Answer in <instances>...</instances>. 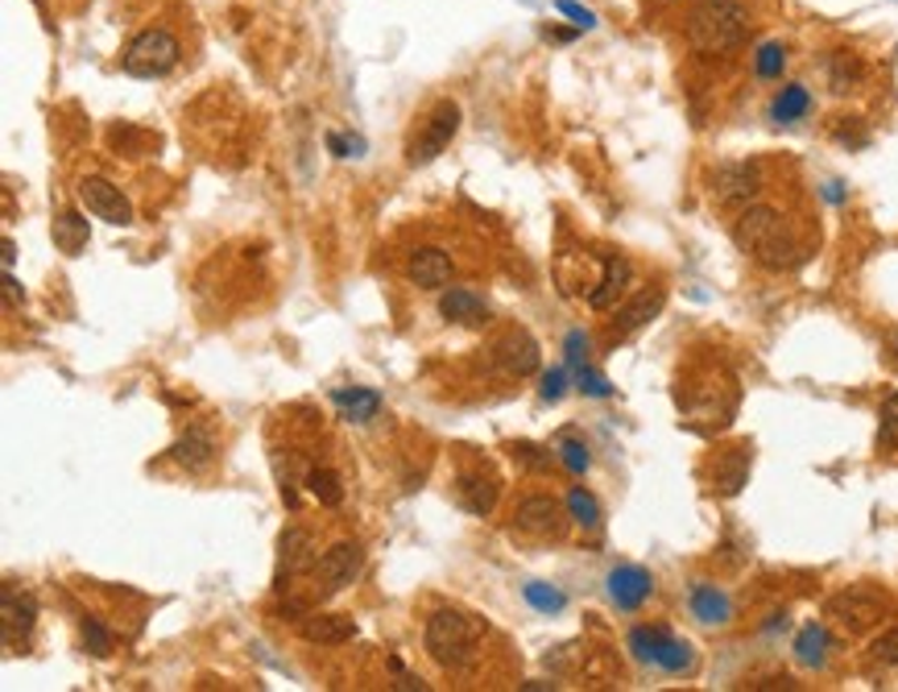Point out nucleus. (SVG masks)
I'll return each mask as SVG.
<instances>
[{
  "instance_id": "f257e3e1",
  "label": "nucleus",
  "mask_w": 898,
  "mask_h": 692,
  "mask_svg": "<svg viewBox=\"0 0 898 692\" xmlns=\"http://www.w3.org/2000/svg\"><path fill=\"white\" fill-rule=\"evenodd\" d=\"M733 241H737V249H742L749 261H758L762 270L782 274V270L799 266L796 233H791V225L782 220V212L766 208V204H749V208H742V216L733 220Z\"/></svg>"
},
{
  "instance_id": "f03ea898",
  "label": "nucleus",
  "mask_w": 898,
  "mask_h": 692,
  "mask_svg": "<svg viewBox=\"0 0 898 692\" xmlns=\"http://www.w3.org/2000/svg\"><path fill=\"white\" fill-rule=\"evenodd\" d=\"M749 37V13L742 0H695L688 18V42L700 54H729Z\"/></svg>"
},
{
  "instance_id": "7ed1b4c3",
  "label": "nucleus",
  "mask_w": 898,
  "mask_h": 692,
  "mask_svg": "<svg viewBox=\"0 0 898 692\" xmlns=\"http://www.w3.org/2000/svg\"><path fill=\"white\" fill-rule=\"evenodd\" d=\"M485 639V618H476L468 609H452L443 606L426 618V630H423V642H426V656L435 659L440 668H464L473 663L476 656V642Z\"/></svg>"
},
{
  "instance_id": "20e7f679",
  "label": "nucleus",
  "mask_w": 898,
  "mask_h": 692,
  "mask_svg": "<svg viewBox=\"0 0 898 692\" xmlns=\"http://www.w3.org/2000/svg\"><path fill=\"white\" fill-rule=\"evenodd\" d=\"M178 54H183L178 51V37L162 30V25H153V30H141L125 46L120 67H125V75H137V79H162V75L178 67Z\"/></svg>"
},
{
  "instance_id": "39448f33",
  "label": "nucleus",
  "mask_w": 898,
  "mask_h": 692,
  "mask_svg": "<svg viewBox=\"0 0 898 692\" xmlns=\"http://www.w3.org/2000/svg\"><path fill=\"white\" fill-rule=\"evenodd\" d=\"M829 618H836L848 635H865L886 618V597L874 585H848L829 602Z\"/></svg>"
},
{
  "instance_id": "423d86ee",
  "label": "nucleus",
  "mask_w": 898,
  "mask_h": 692,
  "mask_svg": "<svg viewBox=\"0 0 898 692\" xmlns=\"http://www.w3.org/2000/svg\"><path fill=\"white\" fill-rule=\"evenodd\" d=\"M459 133V105L456 100H440L431 108V117L423 121V133L407 145V162L410 166H426L452 145V138Z\"/></svg>"
},
{
  "instance_id": "0eeeda50",
  "label": "nucleus",
  "mask_w": 898,
  "mask_h": 692,
  "mask_svg": "<svg viewBox=\"0 0 898 692\" xmlns=\"http://www.w3.org/2000/svg\"><path fill=\"white\" fill-rule=\"evenodd\" d=\"M360 572H365V548H360L356 539H339V543H332V548L320 555V564H315L320 597H336V593H344Z\"/></svg>"
},
{
  "instance_id": "6e6552de",
  "label": "nucleus",
  "mask_w": 898,
  "mask_h": 692,
  "mask_svg": "<svg viewBox=\"0 0 898 692\" xmlns=\"http://www.w3.org/2000/svg\"><path fill=\"white\" fill-rule=\"evenodd\" d=\"M567 510H563L551 494H526L522 502L513 506V527L522 536H534V539H563L567 531Z\"/></svg>"
},
{
  "instance_id": "1a4fd4ad",
  "label": "nucleus",
  "mask_w": 898,
  "mask_h": 692,
  "mask_svg": "<svg viewBox=\"0 0 898 692\" xmlns=\"http://www.w3.org/2000/svg\"><path fill=\"white\" fill-rule=\"evenodd\" d=\"M79 204H84L96 220H104V225H117V228L133 225V204H129V195H125L117 183L100 179V174L79 179Z\"/></svg>"
},
{
  "instance_id": "9d476101",
  "label": "nucleus",
  "mask_w": 898,
  "mask_h": 692,
  "mask_svg": "<svg viewBox=\"0 0 898 692\" xmlns=\"http://www.w3.org/2000/svg\"><path fill=\"white\" fill-rule=\"evenodd\" d=\"M489 361H493V369H497L501 378H530V374H539L543 353H539V340H534L530 332L513 328L489 348Z\"/></svg>"
},
{
  "instance_id": "9b49d317",
  "label": "nucleus",
  "mask_w": 898,
  "mask_h": 692,
  "mask_svg": "<svg viewBox=\"0 0 898 692\" xmlns=\"http://www.w3.org/2000/svg\"><path fill=\"white\" fill-rule=\"evenodd\" d=\"M758 183H762L758 162H725L712 171V199L721 208H749L758 195Z\"/></svg>"
},
{
  "instance_id": "f8f14e48",
  "label": "nucleus",
  "mask_w": 898,
  "mask_h": 692,
  "mask_svg": "<svg viewBox=\"0 0 898 692\" xmlns=\"http://www.w3.org/2000/svg\"><path fill=\"white\" fill-rule=\"evenodd\" d=\"M497 498H501V477H497L489 465L459 468V477H456L459 510H468L476 519H489L493 510H497Z\"/></svg>"
},
{
  "instance_id": "ddd939ff",
  "label": "nucleus",
  "mask_w": 898,
  "mask_h": 692,
  "mask_svg": "<svg viewBox=\"0 0 898 692\" xmlns=\"http://www.w3.org/2000/svg\"><path fill=\"white\" fill-rule=\"evenodd\" d=\"M315 564H320V552H315L311 531H303V527H286V531L278 536V576H273V588L282 593L286 581L303 576V572H315Z\"/></svg>"
},
{
  "instance_id": "4468645a",
  "label": "nucleus",
  "mask_w": 898,
  "mask_h": 692,
  "mask_svg": "<svg viewBox=\"0 0 898 692\" xmlns=\"http://www.w3.org/2000/svg\"><path fill=\"white\" fill-rule=\"evenodd\" d=\"M605 593H609V602L617 609L634 614V609H642L646 597L654 593V576L646 569H638V564H617V569L605 576Z\"/></svg>"
},
{
  "instance_id": "2eb2a0df",
  "label": "nucleus",
  "mask_w": 898,
  "mask_h": 692,
  "mask_svg": "<svg viewBox=\"0 0 898 692\" xmlns=\"http://www.w3.org/2000/svg\"><path fill=\"white\" fill-rule=\"evenodd\" d=\"M34 623H37L34 593H18V585L0 588V626H4V647H18V642L30 639Z\"/></svg>"
},
{
  "instance_id": "dca6fc26",
  "label": "nucleus",
  "mask_w": 898,
  "mask_h": 692,
  "mask_svg": "<svg viewBox=\"0 0 898 692\" xmlns=\"http://www.w3.org/2000/svg\"><path fill=\"white\" fill-rule=\"evenodd\" d=\"M601 266H605V274H601V282L588 291V307H593V312H613V307L626 299L629 282H634V266H629L621 253H605Z\"/></svg>"
},
{
  "instance_id": "f3484780",
  "label": "nucleus",
  "mask_w": 898,
  "mask_h": 692,
  "mask_svg": "<svg viewBox=\"0 0 898 692\" xmlns=\"http://www.w3.org/2000/svg\"><path fill=\"white\" fill-rule=\"evenodd\" d=\"M662 303H667V291H662V286H646V291H638L629 303H621V307H617L613 336H634V332H642L650 320H659Z\"/></svg>"
},
{
  "instance_id": "a211bd4d",
  "label": "nucleus",
  "mask_w": 898,
  "mask_h": 692,
  "mask_svg": "<svg viewBox=\"0 0 898 692\" xmlns=\"http://www.w3.org/2000/svg\"><path fill=\"white\" fill-rule=\"evenodd\" d=\"M407 278L419 291H443V286L452 282V258H447L443 249H435V245H423V249L410 253Z\"/></svg>"
},
{
  "instance_id": "6ab92c4d",
  "label": "nucleus",
  "mask_w": 898,
  "mask_h": 692,
  "mask_svg": "<svg viewBox=\"0 0 898 692\" xmlns=\"http://www.w3.org/2000/svg\"><path fill=\"white\" fill-rule=\"evenodd\" d=\"M749 465H754V452L749 444H737V448L721 452L716 465H712V489L725 494V498H737L749 482Z\"/></svg>"
},
{
  "instance_id": "aec40b11",
  "label": "nucleus",
  "mask_w": 898,
  "mask_h": 692,
  "mask_svg": "<svg viewBox=\"0 0 898 692\" xmlns=\"http://www.w3.org/2000/svg\"><path fill=\"white\" fill-rule=\"evenodd\" d=\"M216 435L207 432V428H187V432L174 440V448H170V456H174V465L187 468V473H204V468H212V461H216Z\"/></svg>"
},
{
  "instance_id": "412c9836",
  "label": "nucleus",
  "mask_w": 898,
  "mask_h": 692,
  "mask_svg": "<svg viewBox=\"0 0 898 692\" xmlns=\"http://www.w3.org/2000/svg\"><path fill=\"white\" fill-rule=\"evenodd\" d=\"M299 635L315 647H344L356 639V623L348 614H306L299 618Z\"/></svg>"
},
{
  "instance_id": "4be33fe9",
  "label": "nucleus",
  "mask_w": 898,
  "mask_h": 692,
  "mask_svg": "<svg viewBox=\"0 0 898 692\" xmlns=\"http://www.w3.org/2000/svg\"><path fill=\"white\" fill-rule=\"evenodd\" d=\"M440 315L447 324H459V328H480V324H489V303L476 291L452 286V291L440 294Z\"/></svg>"
},
{
  "instance_id": "5701e85b",
  "label": "nucleus",
  "mask_w": 898,
  "mask_h": 692,
  "mask_svg": "<svg viewBox=\"0 0 898 692\" xmlns=\"http://www.w3.org/2000/svg\"><path fill=\"white\" fill-rule=\"evenodd\" d=\"M332 402H336L339 419L356 423V428L374 423L381 415V407H386V399L377 390H369V386H339V390H332Z\"/></svg>"
},
{
  "instance_id": "b1692460",
  "label": "nucleus",
  "mask_w": 898,
  "mask_h": 692,
  "mask_svg": "<svg viewBox=\"0 0 898 692\" xmlns=\"http://www.w3.org/2000/svg\"><path fill=\"white\" fill-rule=\"evenodd\" d=\"M692 614L700 618L704 626H725L733 618V602H729V593L725 588H716V585H692Z\"/></svg>"
},
{
  "instance_id": "393cba45",
  "label": "nucleus",
  "mask_w": 898,
  "mask_h": 692,
  "mask_svg": "<svg viewBox=\"0 0 898 692\" xmlns=\"http://www.w3.org/2000/svg\"><path fill=\"white\" fill-rule=\"evenodd\" d=\"M51 237L54 245H58V253H67V258H79L87 249V241H91V228H87V220L79 216V212H58L51 225Z\"/></svg>"
},
{
  "instance_id": "a878e982",
  "label": "nucleus",
  "mask_w": 898,
  "mask_h": 692,
  "mask_svg": "<svg viewBox=\"0 0 898 692\" xmlns=\"http://www.w3.org/2000/svg\"><path fill=\"white\" fill-rule=\"evenodd\" d=\"M808 112H812V91L803 84H787L779 96L770 100V121L775 125H796L803 121Z\"/></svg>"
},
{
  "instance_id": "bb28decb",
  "label": "nucleus",
  "mask_w": 898,
  "mask_h": 692,
  "mask_svg": "<svg viewBox=\"0 0 898 692\" xmlns=\"http://www.w3.org/2000/svg\"><path fill=\"white\" fill-rule=\"evenodd\" d=\"M865 79V63L853 51H832L829 54V84L836 96H848L853 87Z\"/></svg>"
},
{
  "instance_id": "cd10ccee",
  "label": "nucleus",
  "mask_w": 898,
  "mask_h": 692,
  "mask_svg": "<svg viewBox=\"0 0 898 692\" xmlns=\"http://www.w3.org/2000/svg\"><path fill=\"white\" fill-rule=\"evenodd\" d=\"M829 647H832V639L820 623H808L796 635V659L803 663V668H824V663H829Z\"/></svg>"
},
{
  "instance_id": "c85d7f7f",
  "label": "nucleus",
  "mask_w": 898,
  "mask_h": 692,
  "mask_svg": "<svg viewBox=\"0 0 898 692\" xmlns=\"http://www.w3.org/2000/svg\"><path fill=\"white\" fill-rule=\"evenodd\" d=\"M654 668H662V672H671V675L692 672V668H695V647L688 639H675V635L667 630V635H662V642H659V651H654Z\"/></svg>"
},
{
  "instance_id": "c756f323",
  "label": "nucleus",
  "mask_w": 898,
  "mask_h": 692,
  "mask_svg": "<svg viewBox=\"0 0 898 692\" xmlns=\"http://www.w3.org/2000/svg\"><path fill=\"white\" fill-rule=\"evenodd\" d=\"M306 494L320 506H327V510L344 506V482H339L336 468H320V465L306 468Z\"/></svg>"
},
{
  "instance_id": "7c9ffc66",
  "label": "nucleus",
  "mask_w": 898,
  "mask_h": 692,
  "mask_svg": "<svg viewBox=\"0 0 898 692\" xmlns=\"http://www.w3.org/2000/svg\"><path fill=\"white\" fill-rule=\"evenodd\" d=\"M509 456L518 461V465L526 468V473H551L555 468V461H560V452L555 448H543V444H530V440H518V444H509Z\"/></svg>"
},
{
  "instance_id": "2f4dec72",
  "label": "nucleus",
  "mask_w": 898,
  "mask_h": 692,
  "mask_svg": "<svg viewBox=\"0 0 898 692\" xmlns=\"http://www.w3.org/2000/svg\"><path fill=\"white\" fill-rule=\"evenodd\" d=\"M567 515H572V522L584 527V531H596V527H601V502H596L584 485H572V489H567Z\"/></svg>"
},
{
  "instance_id": "473e14b6",
  "label": "nucleus",
  "mask_w": 898,
  "mask_h": 692,
  "mask_svg": "<svg viewBox=\"0 0 898 692\" xmlns=\"http://www.w3.org/2000/svg\"><path fill=\"white\" fill-rule=\"evenodd\" d=\"M526 606H534L539 614H563L567 609V593L560 585H547V581H530L522 588Z\"/></svg>"
},
{
  "instance_id": "72a5a7b5",
  "label": "nucleus",
  "mask_w": 898,
  "mask_h": 692,
  "mask_svg": "<svg viewBox=\"0 0 898 692\" xmlns=\"http://www.w3.org/2000/svg\"><path fill=\"white\" fill-rule=\"evenodd\" d=\"M555 452H560V465L567 468V473H576V477H584L588 468H593V456H588V444L580 440V435L563 432L560 444H555Z\"/></svg>"
},
{
  "instance_id": "f704fd0d",
  "label": "nucleus",
  "mask_w": 898,
  "mask_h": 692,
  "mask_svg": "<svg viewBox=\"0 0 898 692\" xmlns=\"http://www.w3.org/2000/svg\"><path fill=\"white\" fill-rule=\"evenodd\" d=\"M662 635H667V626H634V630H629V651H634V659H638V663H654V651H659Z\"/></svg>"
},
{
  "instance_id": "c9c22d12",
  "label": "nucleus",
  "mask_w": 898,
  "mask_h": 692,
  "mask_svg": "<svg viewBox=\"0 0 898 692\" xmlns=\"http://www.w3.org/2000/svg\"><path fill=\"white\" fill-rule=\"evenodd\" d=\"M782 67H787V51H782V42H762V46H758V54H754V71H758V79H779Z\"/></svg>"
},
{
  "instance_id": "e433bc0d",
  "label": "nucleus",
  "mask_w": 898,
  "mask_h": 692,
  "mask_svg": "<svg viewBox=\"0 0 898 692\" xmlns=\"http://www.w3.org/2000/svg\"><path fill=\"white\" fill-rule=\"evenodd\" d=\"M567 369H572V378H576V386L584 390V394H588V399H609V394H613L609 378H601V374H596V369H593L588 361L567 365Z\"/></svg>"
},
{
  "instance_id": "4c0bfd02",
  "label": "nucleus",
  "mask_w": 898,
  "mask_h": 692,
  "mask_svg": "<svg viewBox=\"0 0 898 692\" xmlns=\"http://www.w3.org/2000/svg\"><path fill=\"white\" fill-rule=\"evenodd\" d=\"M79 630H84V647L91 651V656H100V659L112 656V635H108L96 618H84V626H79Z\"/></svg>"
},
{
  "instance_id": "58836bf2",
  "label": "nucleus",
  "mask_w": 898,
  "mask_h": 692,
  "mask_svg": "<svg viewBox=\"0 0 898 692\" xmlns=\"http://www.w3.org/2000/svg\"><path fill=\"white\" fill-rule=\"evenodd\" d=\"M567 381H572V369H547L543 381H539V399L560 402L567 394Z\"/></svg>"
},
{
  "instance_id": "ea45409f",
  "label": "nucleus",
  "mask_w": 898,
  "mask_h": 692,
  "mask_svg": "<svg viewBox=\"0 0 898 692\" xmlns=\"http://www.w3.org/2000/svg\"><path fill=\"white\" fill-rule=\"evenodd\" d=\"M881 428H878V440L886 444V448H898V394H890V399L881 402Z\"/></svg>"
},
{
  "instance_id": "a19ab883",
  "label": "nucleus",
  "mask_w": 898,
  "mask_h": 692,
  "mask_svg": "<svg viewBox=\"0 0 898 692\" xmlns=\"http://www.w3.org/2000/svg\"><path fill=\"white\" fill-rule=\"evenodd\" d=\"M869 651H874V659H878V663H890V668H898V626L881 630Z\"/></svg>"
},
{
  "instance_id": "79ce46f5",
  "label": "nucleus",
  "mask_w": 898,
  "mask_h": 692,
  "mask_svg": "<svg viewBox=\"0 0 898 692\" xmlns=\"http://www.w3.org/2000/svg\"><path fill=\"white\" fill-rule=\"evenodd\" d=\"M555 9H560L563 18L576 21V30H596V13L584 9V4H576V0H555Z\"/></svg>"
},
{
  "instance_id": "37998d69",
  "label": "nucleus",
  "mask_w": 898,
  "mask_h": 692,
  "mask_svg": "<svg viewBox=\"0 0 898 692\" xmlns=\"http://www.w3.org/2000/svg\"><path fill=\"white\" fill-rule=\"evenodd\" d=\"M836 138L845 141V145H869V133H865L862 125H857V117H841V125H836Z\"/></svg>"
},
{
  "instance_id": "c03bdc74",
  "label": "nucleus",
  "mask_w": 898,
  "mask_h": 692,
  "mask_svg": "<svg viewBox=\"0 0 898 692\" xmlns=\"http://www.w3.org/2000/svg\"><path fill=\"white\" fill-rule=\"evenodd\" d=\"M563 353H567V365L588 361V336H584V332H572L567 345H563Z\"/></svg>"
},
{
  "instance_id": "a18cd8bd",
  "label": "nucleus",
  "mask_w": 898,
  "mask_h": 692,
  "mask_svg": "<svg viewBox=\"0 0 898 692\" xmlns=\"http://www.w3.org/2000/svg\"><path fill=\"white\" fill-rule=\"evenodd\" d=\"M327 150H332V154L336 158H353V150H365V141L360 138H339V133H327Z\"/></svg>"
},
{
  "instance_id": "49530a36",
  "label": "nucleus",
  "mask_w": 898,
  "mask_h": 692,
  "mask_svg": "<svg viewBox=\"0 0 898 692\" xmlns=\"http://www.w3.org/2000/svg\"><path fill=\"white\" fill-rule=\"evenodd\" d=\"M21 299H25V294H21V282L13 278V270H4V307H9V312H18Z\"/></svg>"
},
{
  "instance_id": "de8ad7c7",
  "label": "nucleus",
  "mask_w": 898,
  "mask_h": 692,
  "mask_svg": "<svg viewBox=\"0 0 898 692\" xmlns=\"http://www.w3.org/2000/svg\"><path fill=\"white\" fill-rule=\"evenodd\" d=\"M820 195H824L829 204H845V187H841V183H824V187H820Z\"/></svg>"
},
{
  "instance_id": "09e8293b",
  "label": "nucleus",
  "mask_w": 898,
  "mask_h": 692,
  "mask_svg": "<svg viewBox=\"0 0 898 692\" xmlns=\"http://www.w3.org/2000/svg\"><path fill=\"white\" fill-rule=\"evenodd\" d=\"M13 261H18V245L4 237V270H13Z\"/></svg>"
},
{
  "instance_id": "8fccbe9b",
  "label": "nucleus",
  "mask_w": 898,
  "mask_h": 692,
  "mask_svg": "<svg viewBox=\"0 0 898 692\" xmlns=\"http://www.w3.org/2000/svg\"><path fill=\"white\" fill-rule=\"evenodd\" d=\"M522 689L526 692H551V689H560V684H547V680H526Z\"/></svg>"
},
{
  "instance_id": "3c124183",
  "label": "nucleus",
  "mask_w": 898,
  "mask_h": 692,
  "mask_svg": "<svg viewBox=\"0 0 898 692\" xmlns=\"http://www.w3.org/2000/svg\"><path fill=\"white\" fill-rule=\"evenodd\" d=\"M886 353H890V361L898 365V328L890 332V336H886Z\"/></svg>"
},
{
  "instance_id": "603ef678",
  "label": "nucleus",
  "mask_w": 898,
  "mask_h": 692,
  "mask_svg": "<svg viewBox=\"0 0 898 692\" xmlns=\"http://www.w3.org/2000/svg\"><path fill=\"white\" fill-rule=\"evenodd\" d=\"M547 37H555V42H572V34H567V30H547Z\"/></svg>"
}]
</instances>
